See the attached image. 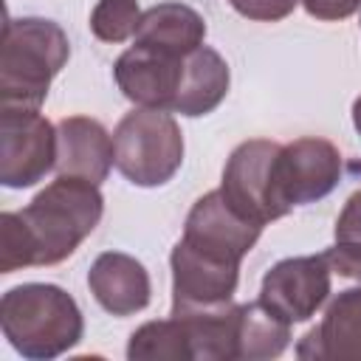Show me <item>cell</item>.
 Returning <instances> with one entry per match:
<instances>
[{
	"label": "cell",
	"mask_w": 361,
	"mask_h": 361,
	"mask_svg": "<svg viewBox=\"0 0 361 361\" xmlns=\"http://www.w3.org/2000/svg\"><path fill=\"white\" fill-rule=\"evenodd\" d=\"M102 209L96 183L59 175L23 212L0 214V271L62 262L99 226Z\"/></svg>",
	"instance_id": "obj_1"
},
{
	"label": "cell",
	"mask_w": 361,
	"mask_h": 361,
	"mask_svg": "<svg viewBox=\"0 0 361 361\" xmlns=\"http://www.w3.org/2000/svg\"><path fill=\"white\" fill-rule=\"evenodd\" d=\"M68 56L71 45L56 23L39 17H8L3 25L0 104L39 110L51 79L62 71Z\"/></svg>",
	"instance_id": "obj_2"
},
{
	"label": "cell",
	"mask_w": 361,
	"mask_h": 361,
	"mask_svg": "<svg viewBox=\"0 0 361 361\" xmlns=\"http://www.w3.org/2000/svg\"><path fill=\"white\" fill-rule=\"evenodd\" d=\"M6 338L25 358H54L82 338V313L56 285H20L0 302Z\"/></svg>",
	"instance_id": "obj_3"
},
{
	"label": "cell",
	"mask_w": 361,
	"mask_h": 361,
	"mask_svg": "<svg viewBox=\"0 0 361 361\" xmlns=\"http://www.w3.org/2000/svg\"><path fill=\"white\" fill-rule=\"evenodd\" d=\"M183 161V135L166 110L127 113L113 133V164L135 186L166 183Z\"/></svg>",
	"instance_id": "obj_4"
},
{
	"label": "cell",
	"mask_w": 361,
	"mask_h": 361,
	"mask_svg": "<svg viewBox=\"0 0 361 361\" xmlns=\"http://www.w3.org/2000/svg\"><path fill=\"white\" fill-rule=\"evenodd\" d=\"M341 178V152L324 138H296L279 147L271 166V203L276 217L293 206L322 200Z\"/></svg>",
	"instance_id": "obj_5"
},
{
	"label": "cell",
	"mask_w": 361,
	"mask_h": 361,
	"mask_svg": "<svg viewBox=\"0 0 361 361\" xmlns=\"http://www.w3.org/2000/svg\"><path fill=\"white\" fill-rule=\"evenodd\" d=\"M56 166V130L31 107L0 104V180L23 189Z\"/></svg>",
	"instance_id": "obj_6"
},
{
	"label": "cell",
	"mask_w": 361,
	"mask_h": 361,
	"mask_svg": "<svg viewBox=\"0 0 361 361\" xmlns=\"http://www.w3.org/2000/svg\"><path fill=\"white\" fill-rule=\"evenodd\" d=\"M333 271L324 254L316 257H293L276 262L259 288V302L271 307L285 322L296 324L310 319L330 296Z\"/></svg>",
	"instance_id": "obj_7"
},
{
	"label": "cell",
	"mask_w": 361,
	"mask_h": 361,
	"mask_svg": "<svg viewBox=\"0 0 361 361\" xmlns=\"http://www.w3.org/2000/svg\"><path fill=\"white\" fill-rule=\"evenodd\" d=\"M259 231H262L259 223L243 217L223 197V192L214 189L192 206L186 217V228H183V243L206 257L240 265V259L257 243Z\"/></svg>",
	"instance_id": "obj_8"
},
{
	"label": "cell",
	"mask_w": 361,
	"mask_h": 361,
	"mask_svg": "<svg viewBox=\"0 0 361 361\" xmlns=\"http://www.w3.org/2000/svg\"><path fill=\"white\" fill-rule=\"evenodd\" d=\"M189 54H172V51H161L144 42H135L133 48H127L116 65H113V76L118 90L141 104V107H152V110H175V99L183 82V65H186Z\"/></svg>",
	"instance_id": "obj_9"
},
{
	"label": "cell",
	"mask_w": 361,
	"mask_h": 361,
	"mask_svg": "<svg viewBox=\"0 0 361 361\" xmlns=\"http://www.w3.org/2000/svg\"><path fill=\"white\" fill-rule=\"evenodd\" d=\"M282 144L254 138L240 144L223 169V197L248 220L265 226L279 220L271 203V166Z\"/></svg>",
	"instance_id": "obj_10"
},
{
	"label": "cell",
	"mask_w": 361,
	"mask_h": 361,
	"mask_svg": "<svg viewBox=\"0 0 361 361\" xmlns=\"http://www.w3.org/2000/svg\"><path fill=\"white\" fill-rule=\"evenodd\" d=\"M172 307H203L228 302L240 265L206 257L183 240L172 248Z\"/></svg>",
	"instance_id": "obj_11"
},
{
	"label": "cell",
	"mask_w": 361,
	"mask_h": 361,
	"mask_svg": "<svg viewBox=\"0 0 361 361\" xmlns=\"http://www.w3.org/2000/svg\"><path fill=\"white\" fill-rule=\"evenodd\" d=\"M113 164V138L107 130L85 116L62 118L56 127V169L59 175L102 183Z\"/></svg>",
	"instance_id": "obj_12"
},
{
	"label": "cell",
	"mask_w": 361,
	"mask_h": 361,
	"mask_svg": "<svg viewBox=\"0 0 361 361\" xmlns=\"http://www.w3.org/2000/svg\"><path fill=\"white\" fill-rule=\"evenodd\" d=\"M299 358H361V285L341 290L296 347Z\"/></svg>",
	"instance_id": "obj_13"
},
{
	"label": "cell",
	"mask_w": 361,
	"mask_h": 361,
	"mask_svg": "<svg viewBox=\"0 0 361 361\" xmlns=\"http://www.w3.org/2000/svg\"><path fill=\"white\" fill-rule=\"evenodd\" d=\"M87 285L96 302L113 316H130L149 302V276L144 265L118 251H107L93 262Z\"/></svg>",
	"instance_id": "obj_14"
},
{
	"label": "cell",
	"mask_w": 361,
	"mask_h": 361,
	"mask_svg": "<svg viewBox=\"0 0 361 361\" xmlns=\"http://www.w3.org/2000/svg\"><path fill=\"white\" fill-rule=\"evenodd\" d=\"M226 93H228V65H226V59L214 48L200 45L186 56L183 82H180L172 113L206 116L226 99Z\"/></svg>",
	"instance_id": "obj_15"
},
{
	"label": "cell",
	"mask_w": 361,
	"mask_h": 361,
	"mask_svg": "<svg viewBox=\"0 0 361 361\" xmlns=\"http://www.w3.org/2000/svg\"><path fill=\"white\" fill-rule=\"evenodd\" d=\"M203 37H206L203 17L183 3H158L147 8L133 34L135 42L172 54H192L195 48L203 45Z\"/></svg>",
	"instance_id": "obj_16"
},
{
	"label": "cell",
	"mask_w": 361,
	"mask_h": 361,
	"mask_svg": "<svg viewBox=\"0 0 361 361\" xmlns=\"http://www.w3.org/2000/svg\"><path fill=\"white\" fill-rule=\"evenodd\" d=\"M290 322L276 316L259 299L243 305L237 327V358H274L288 347Z\"/></svg>",
	"instance_id": "obj_17"
},
{
	"label": "cell",
	"mask_w": 361,
	"mask_h": 361,
	"mask_svg": "<svg viewBox=\"0 0 361 361\" xmlns=\"http://www.w3.org/2000/svg\"><path fill=\"white\" fill-rule=\"evenodd\" d=\"M127 355L130 358H192L183 322L169 316L164 322H149L138 327L130 338Z\"/></svg>",
	"instance_id": "obj_18"
},
{
	"label": "cell",
	"mask_w": 361,
	"mask_h": 361,
	"mask_svg": "<svg viewBox=\"0 0 361 361\" xmlns=\"http://www.w3.org/2000/svg\"><path fill=\"white\" fill-rule=\"evenodd\" d=\"M138 0H99L90 14V31L102 42H121L138 28Z\"/></svg>",
	"instance_id": "obj_19"
},
{
	"label": "cell",
	"mask_w": 361,
	"mask_h": 361,
	"mask_svg": "<svg viewBox=\"0 0 361 361\" xmlns=\"http://www.w3.org/2000/svg\"><path fill=\"white\" fill-rule=\"evenodd\" d=\"M333 276L341 279H353L361 285V248L358 245H347V243H336L333 248L324 251Z\"/></svg>",
	"instance_id": "obj_20"
},
{
	"label": "cell",
	"mask_w": 361,
	"mask_h": 361,
	"mask_svg": "<svg viewBox=\"0 0 361 361\" xmlns=\"http://www.w3.org/2000/svg\"><path fill=\"white\" fill-rule=\"evenodd\" d=\"M336 243L361 248V192L350 195V200L344 203L338 223H336Z\"/></svg>",
	"instance_id": "obj_21"
},
{
	"label": "cell",
	"mask_w": 361,
	"mask_h": 361,
	"mask_svg": "<svg viewBox=\"0 0 361 361\" xmlns=\"http://www.w3.org/2000/svg\"><path fill=\"white\" fill-rule=\"evenodd\" d=\"M296 3L299 0H243L234 8L243 17H248V20H268V23H274V20L288 17L296 8Z\"/></svg>",
	"instance_id": "obj_22"
},
{
	"label": "cell",
	"mask_w": 361,
	"mask_h": 361,
	"mask_svg": "<svg viewBox=\"0 0 361 361\" xmlns=\"http://www.w3.org/2000/svg\"><path fill=\"white\" fill-rule=\"evenodd\" d=\"M305 11L310 17H319V20H344L350 17L361 0H302Z\"/></svg>",
	"instance_id": "obj_23"
},
{
	"label": "cell",
	"mask_w": 361,
	"mask_h": 361,
	"mask_svg": "<svg viewBox=\"0 0 361 361\" xmlns=\"http://www.w3.org/2000/svg\"><path fill=\"white\" fill-rule=\"evenodd\" d=\"M353 124H355V130L361 133V96H358L355 104H353Z\"/></svg>",
	"instance_id": "obj_24"
}]
</instances>
